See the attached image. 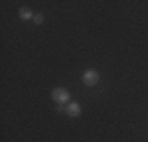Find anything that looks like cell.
<instances>
[{
  "instance_id": "4",
  "label": "cell",
  "mask_w": 148,
  "mask_h": 142,
  "mask_svg": "<svg viewBox=\"0 0 148 142\" xmlns=\"http://www.w3.org/2000/svg\"><path fill=\"white\" fill-rule=\"evenodd\" d=\"M33 16H35V13L32 11V8H29V6H22V8L19 10V17L22 21H33Z\"/></svg>"
},
{
  "instance_id": "5",
  "label": "cell",
  "mask_w": 148,
  "mask_h": 142,
  "mask_svg": "<svg viewBox=\"0 0 148 142\" xmlns=\"http://www.w3.org/2000/svg\"><path fill=\"white\" fill-rule=\"evenodd\" d=\"M33 22L36 24V26H41V24L44 22V16H43L41 13H36V14L33 16Z\"/></svg>"
},
{
  "instance_id": "3",
  "label": "cell",
  "mask_w": 148,
  "mask_h": 142,
  "mask_svg": "<svg viewBox=\"0 0 148 142\" xmlns=\"http://www.w3.org/2000/svg\"><path fill=\"white\" fill-rule=\"evenodd\" d=\"M66 115L71 117V119H76V117L80 115V112H82V109H80V104L76 101H69L68 104H66Z\"/></svg>"
},
{
  "instance_id": "2",
  "label": "cell",
  "mask_w": 148,
  "mask_h": 142,
  "mask_svg": "<svg viewBox=\"0 0 148 142\" xmlns=\"http://www.w3.org/2000/svg\"><path fill=\"white\" fill-rule=\"evenodd\" d=\"M82 82L85 84L87 87H95V85L99 82V73H98L96 70H87V71H84Z\"/></svg>"
},
{
  "instance_id": "6",
  "label": "cell",
  "mask_w": 148,
  "mask_h": 142,
  "mask_svg": "<svg viewBox=\"0 0 148 142\" xmlns=\"http://www.w3.org/2000/svg\"><path fill=\"white\" fill-rule=\"evenodd\" d=\"M57 111H60V112H62V111H66V108H65L63 104H58V106H57Z\"/></svg>"
},
{
  "instance_id": "1",
  "label": "cell",
  "mask_w": 148,
  "mask_h": 142,
  "mask_svg": "<svg viewBox=\"0 0 148 142\" xmlns=\"http://www.w3.org/2000/svg\"><path fill=\"white\" fill-rule=\"evenodd\" d=\"M51 97L57 104H66V103L71 101V93H69V90L65 87H55L54 90H52Z\"/></svg>"
}]
</instances>
